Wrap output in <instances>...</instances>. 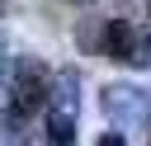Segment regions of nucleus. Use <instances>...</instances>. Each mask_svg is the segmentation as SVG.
Here are the masks:
<instances>
[{
    "mask_svg": "<svg viewBox=\"0 0 151 146\" xmlns=\"http://www.w3.org/2000/svg\"><path fill=\"white\" fill-rule=\"evenodd\" d=\"M94 146H127V137H123V132H104Z\"/></svg>",
    "mask_w": 151,
    "mask_h": 146,
    "instance_id": "7",
    "label": "nucleus"
},
{
    "mask_svg": "<svg viewBox=\"0 0 151 146\" xmlns=\"http://www.w3.org/2000/svg\"><path fill=\"white\" fill-rule=\"evenodd\" d=\"M5 61H9V57H5V42H0V66H5Z\"/></svg>",
    "mask_w": 151,
    "mask_h": 146,
    "instance_id": "8",
    "label": "nucleus"
},
{
    "mask_svg": "<svg viewBox=\"0 0 151 146\" xmlns=\"http://www.w3.org/2000/svg\"><path fill=\"white\" fill-rule=\"evenodd\" d=\"M146 146H151V137H146Z\"/></svg>",
    "mask_w": 151,
    "mask_h": 146,
    "instance_id": "10",
    "label": "nucleus"
},
{
    "mask_svg": "<svg viewBox=\"0 0 151 146\" xmlns=\"http://www.w3.org/2000/svg\"><path fill=\"white\" fill-rule=\"evenodd\" d=\"M146 14H151V0H146Z\"/></svg>",
    "mask_w": 151,
    "mask_h": 146,
    "instance_id": "9",
    "label": "nucleus"
},
{
    "mask_svg": "<svg viewBox=\"0 0 151 146\" xmlns=\"http://www.w3.org/2000/svg\"><path fill=\"white\" fill-rule=\"evenodd\" d=\"M104 24H109V19H85V24L76 28V42H80L85 52H99V57H104Z\"/></svg>",
    "mask_w": 151,
    "mask_h": 146,
    "instance_id": "5",
    "label": "nucleus"
},
{
    "mask_svg": "<svg viewBox=\"0 0 151 146\" xmlns=\"http://www.w3.org/2000/svg\"><path fill=\"white\" fill-rule=\"evenodd\" d=\"M47 94H52V75L38 57H19L14 71H9V122L5 127H19L28 113H42L47 108Z\"/></svg>",
    "mask_w": 151,
    "mask_h": 146,
    "instance_id": "2",
    "label": "nucleus"
},
{
    "mask_svg": "<svg viewBox=\"0 0 151 146\" xmlns=\"http://www.w3.org/2000/svg\"><path fill=\"white\" fill-rule=\"evenodd\" d=\"M132 42H137L132 24H123V19H109L104 24V57L109 61H127L132 57Z\"/></svg>",
    "mask_w": 151,
    "mask_h": 146,
    "instance_id": "4",
    "label": "nucleus"
},
{
    "mask_svg": "<svg viewBox=\"0 0 151 146\" xmlns=\"http://www.w3.org/2000/svg\"><path fill=\"white\" fill-rule=\"evenodd\" d=\"M132 66H151V28L146 33H137V42H132V57H127Z\"/></svg>",
    "mask_w": 151,
    "mask_h": 146,
    "instance_id": "6",
    "label": "nucleus"
},
{
    "mask_svg": "<svg viewBox=\"0 0 151 146\" xmlns=\"http://www.w3.org/2000/svg\"><path fill=\"white\" fill-rule=\"evenodd\" d=\"M76 113H80V71L61 66L52 75V94H47V108H42L52 146H76Z\"/></svg>",
    "mask_w": 151,
    "mask_h": 146,
    "instance_id": "1",
    "label": "nucleus"
},
{
    "mask_svg": "<svg viewBox=\"0 0 151 146\" xmlns=\"http://www.w3.org/2000/svg\"><path fill=\"white\" fill-rule=\"evenodd\" d=\"M0 9H5V0H0Z\"/></svg>",
    "mask_w": 151,
    "mask_h": 146,
    "instance_id": "11",
    "label": "nucleus"
},
{
    "mask_svg": "<svg viewBox=\"0 0 151 146\" xmlns=\"http://www.w3.org/2000/svg\"><path fill=\"white\" fill-rule=\"evenodd\" d=\"M99 108H104V118L127 137L132 127H142V122H151V99H146V89H137V85H123V80H113V85H104V94H99Z\"/></svg>",
    "mask_w": 151,
    "mask_h": 146,
    "instance_id": "3",
    "label": "nucleus"
}]
</instances>
